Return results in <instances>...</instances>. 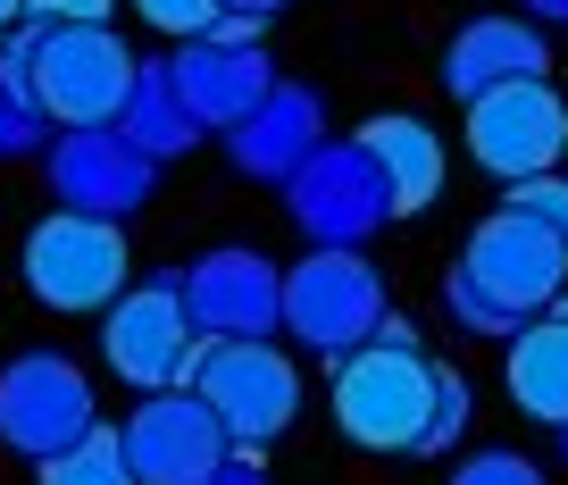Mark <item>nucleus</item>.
Wrapping results in <instances>:
<instances>
[{
    "instance_id": "obj_13",
    "label": "nucleus",
    "mask_w": 568,
    "mask_h": 485,
    "mask_svg": "<svg viewBox=\"0 0 568 485\" xmlns=\"http://www.w3.org/2000/svg\"><path fill=\"white\" fill-rule=\"evenodd\" d=\"M184 310H193L201 335H276L284 326V269L267 252L226 243V252L184 269Z\"/></svg>"
},
{
    "instance_id": "obj_30",
    "label": "nucleus",
    "mask_w": 568,
    "mask_h": 485,
    "mask_svg": "<svg viewBox=\"0 0 568 485\" xmlns=\"http://www.w3.org/2000/svg\"><path fill=\"white\" fill-rule=\"evenodd\" d=\"M9 26H26V0H0V34H9Z\"/></svg>"
},
{
    "instance_id": "obj_20",
    "label": "nucleus",
    "mask_w": 568,
    "mask_h": 485,
    "mask_svg": "<svg viewBox=\"0 0 568 485\" xmlns=\"http://www.w3.org/2000/svg\"><path fill=\"white\" fill-rule=\"evenodd\" d=\"M42 109H34V18L9 26L0 34V160H18V151L42 143Z\"/></svg>"
},
{
    "instance_id": "obj_29",
    "label": "nucleus",
    "mask_w": 568,
    "mask_h": 485,
    "mask_svg": "<svg viewBox=\"0 0 568 485\" xmlns=\"http://www.w3.org/2000/svg\"><path fill=\"white\" fill-rule=\"evenodd\" d=\"M518 9H535V18H551V26H568V0H518Z\"/></svg>"
},
{
    "instance_id": "obj_32",
    "label": "nucleus",
    "mask_w": 568,
    "mask_h": 485,
    "mask_svg": "<svg viewBox=\"0 0 568 485\" xmlns=\"http://www.w3.org/2000/svg\"><path fill=\"white\" fill-rule=\"evenodd\" d=\"M560 444H568V427H560Z\"/></svg>"
},
{
    "instance_id": "obj_31",
    "label": "nucleus",
    "mask_w": 568,
    "mask_h": 485,
    "mask_svg": "<svg viewBox=\"0 0 568 485\" xmlns=\"http://www.w3.org/2000/svg\"><path fill=\"white\" fill-rule=\"evenodd\" d=\"M551 319H568V293H560V302H551Z\"/></svg>"
},
{
    "instance_id": "obj_26",
    "label": "nucleus",
    "mask_w": 568,
    "mask_h": 485,
    "mask_svg": "<svg viewBox=\"0 0 568 485\" xmlns=\"http://www.w3.org/2000/svg\"><path fill=\"white\" fill-rule=\"evenodd\" d=\"M118 0H26V18L34 26H109Z\"/></svg>"
},
{
    "instance_id": "obj_28",
    "label": "nucleus",
    "mask_w": 568,
    "mask_h": 485,
    "mask_svg": "<svg viewBox=\"0 0 568 485\" xmlns=\"http://www.w3.org/2000/svg\"><path fill=\"white\" fill-rule=\"evenodd\" d=\"M217 9H234V18H276L284 0H217Z\"/></svg>"
},
{
    "instance_id": "obj_10",
    "label": "nucleus",
    "mask_w": 568,
    "mask_h": 485,
    "mask_svg": "<svg viewBox=\"0 0 568 485\" xmlns=\"http://www.w3.org/2000/svg\"><path fill=\"white\" fill-rule=\"evenodd\" d=\"M284 210L302 218L310 243H343L352 252L368 226H385L393 201H385V176L359 143H318L293 176H284Z\"/></svg>"
},
{
    "instance_id": "obj_9",
    "label": "nucleus",
    "mask_w": 568,
    "mask_h": 485,
    "mask_svg": "<svg viewBox=\"0 0 568 485\" xmlns=\"http://www.w3.org/2000/svg\"><path fill=\"white\" fill-rule=\"evenodd\" d=\"M101 418V402H92V377L75 368L68 352H26L0 368V444L26 452V461H51L59 444H75V435Z\"/></svg>"
},
{
    "instance_id": "obj_16",
    "label": "nucleus",
    "mask_w": 568,
    "mask_h": 485,
    "mask_svg": "<svg viewBox=\"0 0 568 485\" xmlns=\"http://www.w3.org/2000/svg\"><path fill=\"white\" fill-rule=\"evenodd\" d=\"M544 68H551V51H544V34H535L527 18H477V26H460L452 51H444V92L452 101H477V92L544 75Z\"/></svg>"
},
{
    "instance_id": "obj_21",
    "label": "nucleus",
    "mask_w": 568,
    "mask_h": 485,
    "mask_svg": "<svg viewBox=\"0 0 568 485\" xmlns=\"http://www.w3.org/2000/svg\"><path fill=\"white\" fill-rule=\"evenodd\" d=\"M34 485H134V461H125V435L109 418H92L75 444H59L51 461H34Z\"/></svg>"
},
{
    "instance_id": "obj_15",
    "label": "nucleus",
    "mask_w": 568,
    "mask_h": 485,
    "mask_svg": "<svg viewBox=\"0 0 568 485\" xmlns=\"http://www.w3.org/2000/svg\"><path fill=\"white\" fill-rule=\"evenodd\" d=\"M168 75H176L184 109H193L201 127H234V118L276 84L260 42H226V34H193L176 59H168Z\"/></svg>"
},
{
    "instance_id": "obj_12",
    "label": "nucleus",
    "mask_w": 568,
    "mask_h": 485,
    "mask_svg": "<svg viewBox=\"0 0 568 485\" xmlns=\"http://www.w3.org/2000/svg\"><path fill=\"white\" fill-rule=\"evenodd\" d=\"M151 176H160V160L134 151L118 127H59V143H51V193L68 210H92V218L125 226L151 201Z\"/></svg>"
},
{
    "instance_id": "obj_7",
    "label": "nucleus",
    "mask_w": 568,
    "mask_h": 485,
    "mask_svg": "<svg viewBox=\"0 0 568 485\" xmlns=\"http://www.w3.org/2000/svg\"><path fill=\"white\" fill-rule=\"evenodd\" d=\"M376 319H385V276L359 252H343V243H318L302 269L284 276V326L318 360L359 352V343L376 335Z\"/></svg>"
},
{
    "instance_id": "obj_23",
    "label": "nucleus",
    "mask_w": 568,
    "mask_h": 485,
    "mask_svg": "<svg viewBox=\"0 0 568 485\" xmlns=\"http://www.w3.org/2000/svg\"><path fill=\"white\" fill-rule=\"evenodd\" d=\"M468 435V377H452V368H435V418H426L418 452H452Z\"/></svg>"
},
{
    "instance_id": "obj_8",
    "label": "nucleus",
    "mask_w": 568,
    "mask_h": 485,
    "mask_svg": "<svg viewBox=\"0 0 568 485\" xmlns=\"http://www.w3.org/2000/svg\"><path fill=\"white\" fill-rule=\"evenodd\" d=\"M468 160H477L485 176H501V184L551 176V168L568 160V101L544 75L477 92V101H468Z\"/></svg>"
},
{
    "instance_id": "obj_11",
    "label": "nucleus",
    "mask_w": 568,
    "mask_h": 485,
    "mask_svg": "<svg viewBox=\"0 0 568 485\" xmlns=\"http://www.w3.org/2000/svg\"><path fill=\"white\" fill-rule=\"evenodd\" d=\"M125 461H134V485H201L217 461H226V427L217 411L193 394V385H160L142 394V411L125 418Z\"/></svg>"
},
{
    "instance_id": "obj_17",
    "label": "nucleus",
    "mask_w": 568,
    "mask_h": 485,
    "mask_svg": "<svg viewBox=\"0 0 568 485\" xmlns=\"http://www.w3.org/2000/svg\"><path fill=\"white\" fill-rule=\"evenodd\" d=\"M359 151L376 160V176H385V201H393V218H418L426 201L444 193V134L426 127V118H368L359 127Z\"/></svg>"
},
{
    "instance_id": "obj_14",
    "label": "nucleus",
    "mask_w": 568,
    "mask_h": 485,
    "mask_svg": "<svg viewBox=\"0 0 568 485\" xmlns=\"http://www.w3.org/2000/svg\"><path fill=\"white\" fill-rule=\"evenodd\" d=\"M318 143H326V101L302 92V84H267L260 101L226 127L234 168H243V176H267V184H284Z\"/></svg>"
},
{
    "instance_id": "obj_4",
    "label": "nucleus",
    "mask_w": 568,
    "mask_h": 485,
    "mask_svg": "<svg viewBox=\"0 0 568 485\" xmlns=\"http://www.w3.org/2000/svg\"><path fill=\"white\" fill-rule=\"evenodd\" d=\"M142 59L109 26H34V109L42 127H118Z\"/></svg>"
},
{
    "instance_id": "obj_25",
    "label": "nucleus",
    "mask_w": 568,
    "mask_h": 485,
    "mask_svg": "<svg viewBox=\"0 0 568 485\" xmlns=\"http://www.w3.org/2000/svg\"><path fill=\"white\" fill-rule=\"evenodd\" d=\"M452 485H544V468L527 452H477V461L452 468Z\"/></svg>"
},
{
    "instance_id": "obj_18",
    "label": "nucleus",
    "mask_w": 568,
    "mask_h": 485,
    "mask_svg": "<svg viewBox=\"0 0 568 485\" xmlns=\"http://www.w3.org/2000/svg\"><path fill=\"white\" fill-rule=\"evenodd\" d=\"M510 402L544 427H568V319H527L510 335Z\"/></svg>"
},
{
    "instance_id": "obj_3",
    "label": "nucleus",
    "mask_w": 568,
    "mask_h": 485,
    "mask_svg": "<svg viewBox=\"0 0 568 485\" xmlns=\"http://www.w3.org/2000/svg\"><path fill=\"white\" fill-rule=\"evenodd\" d=\"M134 285V260H125V226L92 210H51L34 234H26V293L68 319H92L118 293Z\"/></svg>"
},
{
    "instance_id": "obj_19",
    "label": "nucleus",
    "mask_w": 568,
    "mask_h": 485,
    "mask_svg": "<svg viewBox=\"0 0 568 485\" xmlns=\"http://www.w3.org/2000/svg\"><path fill=\"white\" fill-rule=\"evenodd\" d=\"M118 134L134 151H151V160H176V151L201 143V118L184 109L168 59H142V68H134V92H125V109H118Z\"/></svg>"
},
{
    "instance_id": "obj_24",
    "label": "nucleus",
    "mask_w": 568,
    "mask_h": 485,
    "mask_svg": "<svg viewBox=\"0 0 568 485\" xmlns=\"http://www.w3.org/2000/svg\"><path fill=\"white\" fill-rule=\"evenodd\" d=\"M142 18L160 26V34H176V42H193V34H210L217 18H226V9H217V0H134Z\"/></svg>"
},
{
    "instance_id": "obj_22",
    "label": "nucleus",
    "mask_w": 568,
    "mask_h": 485,
    "mask_svg": "<svg viewBox=\"0 0 568 485\" xmlns=\"http://www.w3.org/2000/svg\"><path fill=\"white\" fill-rule=\"evenodd\" d=\"M501 210H518V218H535V226H551L568 243V176L551 168V176H518V184H501Z\"/></svg>"
},
{
    "instance_id": "obj_1",
    "label": "nucleus",
    "mask_w": 568,
    "mask_h": 485,
    "mask_svg": "<svg viewBox=\"0 0 568 485\" xmlns=\"http://www.w3.org/2000/svg\"><path fill=\"white\" fill-rule=\"evenodd\" d=\"M184 385L217 411V427H226L234 452H267L293 418H302V368H293V352H276L267 335H201Z\"/></svg>"
},
{
    "instance_id": "obj_6",
    "label": "nucleus",
    "mask_w": 568,
    "mask_h": 485,
    "mask_svg": "<svg viewBox=\"0 0 568 485\" xmlns=\"http://www.w3.org/2000/svg\"><path fill=\"white\" fill-rule=\"evenodd\" d=\"M101 352H109V368H118V385H134V394H160V385L193 377L201 326H193V310H184V276L125 285L118 302L101 310Z\"/></svg>"
},
{
    "instance_id": "obj_27",
    "label": "nucleus",
    "mask_w": 568,
    "mask_h": 485,
    "mask_svg": "<svg viewBox=\"0 0 568 485\" xmlns=\"http://www.w3.org/2000/svg\"><path fill=\"white\" fill-rule=\"evenodd\" d=\"M201 485H267V468H260V452H226Z\"/></svg>"
},
{
    "instance_id": "obj_5",
    "label": "nucleus",
    "mask_w": 568,
    "mask_h": 485,
    "mask_svg": "<svg viewBox=\"0 0 568 485\" xmlns=\"http://www.w3.org/2000/svg\"><path fill=\"white\" fill-rule=\"evenodd\" d=\"M452 276H460L485 310H501L510 326H527L568 293V243L551 226H535V218H518V210H494L477 234H468V252H460Z\"/></svg>"
},
{
    "instance_id": "obj_2",
    "label": "nucleus",
    "mask_w": 568,
    "mask_h": 485,
    "mask_svg": "<svg viewBox=\"0 0 568 485\" xmlns=\"http://www.w3.org/2000/svg\"><path fill=\"white\" fill-rule=\"evenodd\" d=\"M435 418V360L418 343H359L335 360V427L359 452H418Z\"/></svg>"
}]
</instances>
